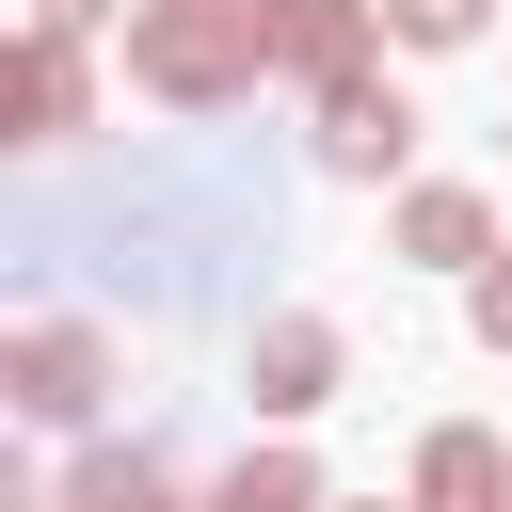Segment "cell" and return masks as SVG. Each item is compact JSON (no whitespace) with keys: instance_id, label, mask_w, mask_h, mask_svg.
Returning a JSON list of instances; mask_svg holds the SVG:
<instances>
[{"instance_id":"cell-1","label":"cell","mask_w":512,"mask_h":512,"mask_svg":"<svg viewBox=\"0 0 512 512\" xmlns=\"http://www.w3.org/2000/svg\"><path fill=\"white\" fill-rule=\"evenodd\" d=\"M272 80V16L256 0H144L128 16V96L160 112H240Z\"/></svg>"},{"instance_id":"cell-2","label":"cell","mask_w":512,"mask_h":512,"mask_svg":"<svg viewBox=\"0 0 512 512\" xmlns=\"http://www.w3.org/2000/svg\"><path fill=\"white\" fill-rule=\"evenodd\" d=\"M0 400H16L32 432H96V400H112V320H16Z\"/></svg>"},{"instance_id":"cell-3","label":"cell","mask_w":512,"mask_h":512,"mask_svg":"<svg viewBox=\"0 0 512 512\" xmlns=\"http://www.w3.org/2000/svg\"><path fill=\"white\" fill-rule=\"evenodd\" d=\"M400 160H416V96H400L384 64H368V80H336V96H320V176H352V192H384Z\"/></svg>"},{"instance_id":"cell-4","label":"cell","mask_w":512,"mask_h":512,"mask_svg":"<svg viewBox=\"0 0 512 512\" xmlns=\"http://www.w3.org/2000/svg\"><path fill=\"white\" fill-rule=\"evenodd\" d=\"M256 16H272V80H304V96L368 80V48H384V0H256Z\"/></svg>"},{"instance_id":"cell-5","label":"cell","mask_w":512,"mask_h":512,"mask_svg":"<svg viewBox=\"0 0 512 512\" xmlns=\"http://www.w3.org/2000/svg\"><path fill=\"white\" fill-rule=\"evenodd\" d=\"M352 384V336L320 320V304H288V320H256V416H320Z\"/></svg>"},{"instance_id":"cell-6","label":"cell","mask_w":512,"mask_h":512,"mask_svg":"<svg viewBox=\"0 0 512 512\" xmlns=\"http://www.w3.org/2000/svg\"><path fill=\"white\" fill-rule=\"evenodd\" d=\"M400 256H416V272H464V288H480V272H496V208H480L464 176H416V192H400Z\"/></svg>"},{"instance_id":"cell-7","label":"cell","mask_w":512,"mask_h":512,"mask_svg":"<svg viewBox=\"0 0 512 512\" xmlns=\"http://www.w3.org/2000/svg\"><path fill=\"white\" fill-rule=\"evenodd\" d=\"M400 512H512V448L480 432V416H448L432 448H416V496Z\"/></svg>"},{"instance_id":"cell-8","label":"cell","mask_w":512,"mask_h":512,"mask_svg":"<svg viewBox=\"0 0 512 512\" xmlns=\"http://www.w3.org/2000/svg\"><path fill=\"white\" fill-rule=\"evenodd\" d=\"M48 512H192V496H176V464H160L144 432H112V448H80V464L48 480Z\"/></svg>"},{"instance_id":"cell-9","label":"cell","mask_w":512,"mask_h":512,"mask_svg":"<svg viewBox=\"0 0 512 512\" xmlns=\"http://www.w3.org/2000/svg\"><path fill=\"white\" fill-rule=\"evenodd\" d=\"M96 112V64H80V32H16V144H64Z\"/></svg>"},{"instance_id":"cell-10","label":"cell","mask_w":512,"mask_h":512,"mask_svg":"<svg viewBox=\"0 0 512 512\" xmlns=\"http://www.w3.org/2000/svg\"><path fill=\"white\" fill-rule=\"evenodd\" d=\"M192 512H336V496H320V464H304V448H240Z\"/></svg>"},{"instance_id":"cell-11","label":"cell","mask_w":512,"mask_h":512,"mask_svg":"<svg viewBox=\"0 0 512 512\" xmlns=\"http://www.w3.org/2000/svg\"><path fill=\"white\" fill-rule=\"evenodd\" d=\"M496 0H384V48H480Z\"/></svg>"},{"instance_id":"cell-12","label":"cell","mask_w":512,"mask_h":512,"mask_svg":"<svg viewBox=\"0 0 512 512\" xmlns=\"http://www.w3.org/2000/svg\"><path fill=\"white\" fill-rule=\"evenodd\" d=\"M464 336H480V352H512V256H496V272L464 288Z\"/></svg>"},{"instance_id":"cell-13","label":"cell","mask_w":512,"mask_h":512,"mask_svg":"<svg viewBox=\"0 0 512 512\" xmlns=\"http://www.w3.org/2000/svg\"><path fill=\"white\" fill-rule=\"evenodd\" d=\"M112 16H144V0H32V32H80V48H96Z\"/></svg>"}]
</instances>
